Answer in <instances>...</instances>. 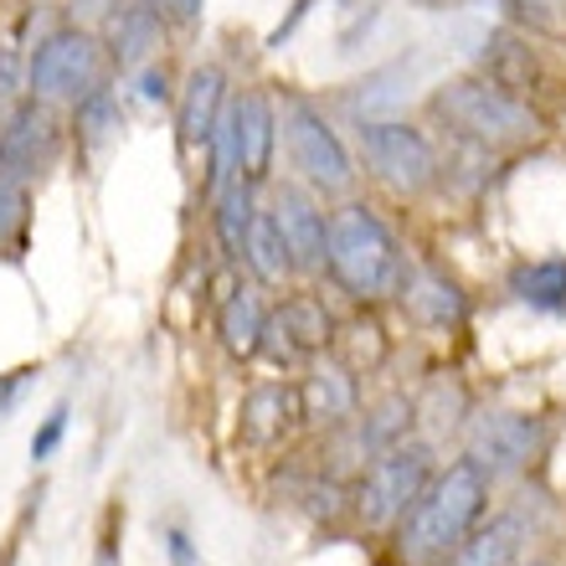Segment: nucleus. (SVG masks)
I'll return each mask as SVG.
<instances>
[{"label": "nucleus", "mask_w": 566, "mask_h": 566, "mask_svg": "<svg viewBox=\"0 0 566 566\" xmlns=\"http://www.w3.org/2000/svg\"><path fill=\"white\" fill-rule=\"evenodd\" d=\"M67 418H73L67 407H52V412H46V422L31 432V463H46L52 453H57L62 438H67Z\"/></svg>", "instance_id": "obj_29"}, {"label": "nucleus", "mask_w": 566, "mask_h": 566, "mask_svg": "<svg viewBox=\"0 0 566 566\" xmlns=\"http://www.w3.org/2000/svg\"><path fill=\"white\" fill-rule=\"evenodd\" d=\"M356 160H360V176H371L397 201H422L443 180L438 139L428 129H418L412 119H397V114L356 119Z\"/></svg>", "instance_id": "obj_5"}, {"label": "nucleus", "mask_w": 566, "mask_h": 566, "mask_svg": "<svg viewBox=\"0 0 566 566\" xmlns=\"http://www.w3.org/2000/svg\"><path fill=\"white\" fill-rule=\"evenodd\" d=\"M500 11L525 36H566V0H500Z\"/></svg>", "instance_id": "obj_25"}, {"label": "nucleus", "mask_w": 566, "mask_h": 566, "mask_svg": "<svg viewBox=\"0 0 566 566\" xmlns=\"http://www.w3.org/2000/svg\"><path fill=\"white\" fill-rule=\"evenodd\" d=\"M73 139L88 149H104L124 135V93H119V77L104 83V88H93L88 98H77L73 104Z\"/></svg>", "instance_id": "obj_22"}, {"label": "nucleus", "mask_w": 566, "mask_h": 566, "mask_svg": "<svg viewBox=\"0 0 566 566\" xmlns=\"http://www.w3.org/2000/svg\"><path fill=\"white\" fill-rule=\"evenodd\" d=\"M27 222H31V186L0 176V248H6V242H21Z\"/></svg>", "instance_id": "obj_27"}, {"label": "nucleus", "mask_w": 566, "mask_h": 566, "mask_svg": "<svg viewBox=\"0 0 566 566\" xmlns=\"http://www.w3.org/2000/svg\"><path fill=\"white\" fill-rule=\"evenodd\" d=\"M479 73L494 77L500 88L510 93H521V98H531V88H536V77H541V62L536 52H531V36L515 27H490L484 36H479Z\"/></svg>", "instance_id": "obj_19"}, {"label": "nucleus", "mask_w": 566, "mask_h": 566, "mask_svg": "<svg viewBox=\"0 0 566 566\" xmlns=\"http://www.w3.org/2000/svg\"><path fill=\"white\" fill-rule=\"evenodd\" d=\"M263 325H269V298L258 283H238L232 294L217 304V340L232 360H253L258 340H263Z\"/></svg>", "instance_id": "obj_20"}, {"label": "nucleus", "mask_w": 566, "mask_h": 566, "mask_svg": "<svg viewBox=\"0 0 566 566\" xmlns=\"http://www.w3.org/2000/svg\"><path fill=\"white\" fill-rule=\"evenodd\" d=\"M129 93L149 108H170L176 104V77H170V67L155 57V62H145L139 73H129Z\"/></svg>", "instance_id": "obj_28"}, {"label": "nucleus", "mask_w": 566, "mask_h": 566, "mask_svg": "<svg viewBox=\"0 0 566 566\" xmlns=\"http://www.w3.org/2000/svg\"><path fill=\"white\" fill-rule=\"evenodd\" d=\"M21 381H27L21 371H15V376H0V418L11 412V402H15V391H21Z\"/></svg>", "instance_id": "obj_34"}, {"label": "nucleus", "mask_w": 566, "mask_h": 566, "mask_svg": "<svg viewBox=\"0 0 566 566\" xmlns=\"http://www.w3.org/2000/svg\"><path fill=\"white\" fill-rule=\"evenodd\" d=\"M428 119L443 139L490 149V155H515V149L536 145L546 135V119L531 108V98L500 88L484 73H463L438 83L428 93Z\"/></svg>", "instance_id": "obj_1"}, {"label": "nucleus", "mask_w": 566, "mask_h": 566, "mask_svg": "<svg viewBox=\"0 0 566 566\" xmlns=\"http://www.w3.org/2000/svg\"><path fill=\"white\" fill-rule=\"evenodd\" d=\"M335 345H340V356L350 371H376L381 360H387V340H381V325L371 319H350L345 329H335Z\"/></svg>", "instance_id": "obj_26"}, {"label": "nucleus", "mask_w": 566, "mask_h": 566, "mask_svg": "<svg viewBox=\"0 0 566 566\" xmlns=\"http://www.w3.org/2000/svg\"><path fill=\"white\" fill-rule=\"evenodd\" d=\"M67 139H73V124L62 119L57 104H46L36 93L15 98L0 114V176L36 186V180H46L62 165Z\"/></svg>", "instance_id": "obj_8"}, {"label": "nucleus", "mask_w": 566, "mask_h": 566, "mask_svg": "<svg viewBox=\"0 0 566 566\" xmlns=\"http://www.w3.org/2000/svg\"><path fill=\"white\" fill-rule=\"evenodd\" d=\"M304 428V402H298V387L294 381H269L242 397V412H238V438L248 448H279L289 443L294 432Z\"/></svg>", "instance_id": "obj_17"}, {"label": "nucleus", "mask_w": 566, "mask_h": 566, "mask_svg": "<svg viewBox=\"0 0 566 566\" xmlns=\"http://www.w3.org/2000/svg\"><path fill=\"white\" fill-rule=\"evenodd\" d=\"M484 505H490V479L469 459L438 469L397 525V556L407 566H443L469 541Z\"/></svg>", "instance_id": "obj_3"}, {"label": "nucleus", "mask_w": 566, "mask_h": 566, "mask_svg": "<svg viewBox=\"0 0 566 566\" xmlns=\"http://www.w3.org/2000/svg\"><path fill=\"white\" fill-rule=\"evenodd\" d=\"M227 124H232V149H238V176L269 191L273 165H279V98L263 88H232Z\"/></svg>", "instance_id": "obj_11"}, {"label": "nucleus", "mask_w": 566, "mask_h": 566, "mask_svg": "<svg viewBox=\"0 0 566 566\" xmlns=\"http://www.w3.org/2000/svg\"><path fill=\"white\" fill-rule=\"evenodd\" d=\"M242 269L258 289H283V283H294V258H289V242H283L279 222H273L269 201L258 207L253 217V232H248V248H242Z\"/></svg>", "instance_id": "obj_21"}, {"label": "nucleus", "mask_w": 566, "mask_h": 566, "mask_svg": "<svg viewBox=\"0 0 566 566\" xmlns=\"http://www.w3.org/2000/svg\"><path fill=\"white\" fill-rule=\"evenodd\" d=\"M279 149L289 160V176L304 180L314 196H325L329 207L356 196V145L340 135V124L325 114V104H314L304 93H279Z\"/></svg>", "instance_id": "obj_4"}, {"label": "nucleus", "mask_w": 566, "mask_h": 566, "mask_svg": "<svg viewBox=\"0 0 566 566\" xmlns=\"http://www.w3.org/2000/svg\"><path fill=\"white\" fill-rule=\"evenodd\" d=\"M165 552H170V566H201V562H196V552H191V541L180 536V531H170V536H165Z\"/></svg>", "instance_id": "obj_33"}, {"label": "nucleus", "mask_w": 566, "mask_h": 566, "mask_svg": "<svg viewBox=\"0 0 566 566\" xmlns=\"http://www.w3.org/2000/svg\"><path fill=\"white\" fill-rule=\"evenodd\" d=\"M515 552H521V521L505 515V521H490L484 531H469V541L443 566H510Z\"/></svg>", "instance_id": "obj_24"}, {"label": "nucleus", "mask_w": 566, "mask_h": 566, "mask_svg": "<svg viewBox=\"0 0 566 566\" xmlns=\"http://www.w3.org/2000/svg\"><path fill=\"white\" fill-rule=\"evenodd\" d=\"M541 422L521 418V412H484L469 428V463L484 479H510L531 469V459L541 453Z\"/></svg>", "instance_id": "obj_12"}, {"label": "nucleus", "mask_w": 566, "mask_h": 566, "mask_svg": "<svg viewBox=\"0 0 566 566\" xmlns=\"http://www.w3.org/2000/svg\"><path fill=\"white\" fill-rule=\"evenodd\" d=\"M227 98H232V83L217 62H201L186 73V83L176 88V145L186 155H207L211 135H217V124L227 114Z\"/></svg>", "instance_id": "obj_14"}, {"label": "nucleus", "mask_w": 566, "mask_h": 566, "mask_svg": "<svg viewBox=\"0 0 566 566\" xmlns=\"http://www.w3.org/2000/svg\"><path fill=\"white\" fill-rule=\"evenodd\" d=\"M335 314L319 294L298 289V294H283L269 310V325H263V340H258V356H269L279 371H294V366H310L314 356H325L335 345Z\"/></svg>", "instance_id": "obj_9"}, {"label": "nucleus", "mask_w": 566, "mask_h": 566, "mask_svg": "<svg viewBox=\"0 0 566 566\" xmlns=\"http://www.w3.org/2000/svg\"><path fill=\"white\" fill-rule=\"evenodd\" d=\"M407 263L397 232L387 227V217L360 201V196H345L329 207V258H325V279L340 289L350 304H381V298H397V283H402Z\"/></svg>", "instance_id": "obj_2"}, {"label": "nucleus", "mask_w": 566, "mask_h": 566, "mask_svg": "<svg viewBox=\"0 0 566 566\" xmlns=\"http://www.w3.org/2000/svg\"><path fill=\"white\" fill-rule=\"evenodd\" d=\"M448 6H474V0H448Z\"/></svg>", "instance_id": "obj_35"}, {"label": "nucleus", "mask_w": 566, "mask_h": 566, "mask_svg": "<svg viewBox=\"0 0 566 566\" xmlns=\"http://www.w3.org/2000/svg\"><path fill=\"white\" fill-rule=\"evenodd\" d=\"M149 6L170 21V31H191V27H201V15H207V0H149Z\"/></svg>", "instance_id": "obj_31"}, {"label": "nucleus", "mask_w": 566, "mask_h": 566, "mask_svg": "<svg viewBox=\"0 0 566 566\" xmlns=\"http://www.w3.org/2000/svg\"><path fill=\"white\" fill-rule=\"evenodd\" d=\"M114 83V62L104 52V36L93 27H73V21H57V27L36 36V46L27 52V93L46 98L57 108H73L77 98H88L93 88Z\"/></svg>", "instance_id": "obj_6"}, {"label": "nucleus", "mask_w": 566, "mask_h": 566, "mask_svg": "<svg viewBox=\"0 0 566 566\" xmlns=\"http://www.w3.org/2000/svg\"><path fill=\"white\" fill-rule=\"evenodd\" d=\"M397 304L422 329H459L469 319V294L459 289V279H448L432 263H407L402 283H397Z\"/></svg>", "instance_id": "obj_15"}, {"label": "nucleus", "mask_w": 566, "mask_h": 566, "mask_svg": "<svg viewBox=\"0 0 566 566\" xmlns=\"http://www.w3.org/2000/svg\"><path fill=\"white\" fill-rule=\"evenodd\" d=\"M27 98V57L15 46H0V104Z\"/></svg>", "instance_id": "obj_30"}, {"label": "nucleus", "mask_w": 566, "mask_h": 566, "mask_svg": "<svg viewBox=\"0 0 566 566\" xmlns=\"http://www.w3.org/2000/svg\"><path fill=\"white\" fill-rule=\"evenodd\" d=\"M510 294L521 298L525 310L562 314L566 310V258H531L510 269Z\"/></svg>", "instance_id": "obj_23"}, {"label": "nucleus", "mask_w": 566, "mask_h": 566, "mask_svg": "<svg viewBox=\"0 0 566 566\" xmlns=\"http://www.w3.org/2000/svg\"><path fill=\"white\" fill-rule=\"evenodd\" d=\"M432 474H438V469H432L428 443H407V438L391 443L387 453H376V459L360 469L356 490H350L356 521L366 525V531H397Z\"/></svg>", "instance_id": "obj_7"}, {"label": "nucleus", "mask_w": 566, "mask_h": 566, "mask_svg": "<svg viewBox=\"0 0 566 566\" xmlns=\"http://www.w3.org/2000/svg\"><path fill=\"white\" fill-rule=\"evenodd\" d=\"M263 207V186L232 176L227 186L211 191V238L222 248V258L232 269H242V248H248V232H253V217Z\"/></svg>", "instance_id": "obj_18"}, {"label": "nucleus", "mask_w": 566, "mask_h": 566, "mask_svg": "<svg viewBox=\"0 0 566 566\" xmlns=\"http://www.w3.org/2000/svg\"><path fill=\"white\" fill-rule=\"evenodd\" d=\"M269 211L279 222L289 258H294V279H325V258H329V201L314 196L304 180L294 176H273L269 180Z\"/></svg>", "instance_id": "obj_10"}, {"label": "nucleus", "mask_w": 566, "mask_h": 566, "mask_svg": "<svg viewBox=\"0 0 566 566\" xmlns=\"http://www.w3.org/2000/svg\"><path fill=\"white\" fill-rule=\"evenodd\" d=\"M298 402H304V428H325V432H340L350 428L360 407V387H356V371L345 360H310V371L298 381Z\"/></svg>", "instance_id": "obj_16"}, {"label": "nucleus", "mask_w": 566, "mask_h": 566, "mask_svg": "<svg viewBox=\"0 0 566 566\" xmlns=\"http://www.w3.org/2000/svg\"><path fill=\"white\" fill-rule=\"evenodd\" d=\"M314 11V0H294V11H289V21H279V27L269 31V52H279L283 42H289V36H294L298 27H304V15Z\"/></svg>", "instance_id": "obj_32"}, {"label": "nucleus", "mask_w": 566, "mask_h": 566, "mask_svg": "<svg viewBox=\"0 0 566 566\" xmlns=\"http://www.w3.org/2000/svg\"><path fill=\"white\" fill-rule=\"evenodd\" d=\"M98 36H104V52L114 62V77H129L165 52L170 21L149 0H114V11L98 21Z\"/></svg>", "instance_id": "obj_13"}]
</instances>
